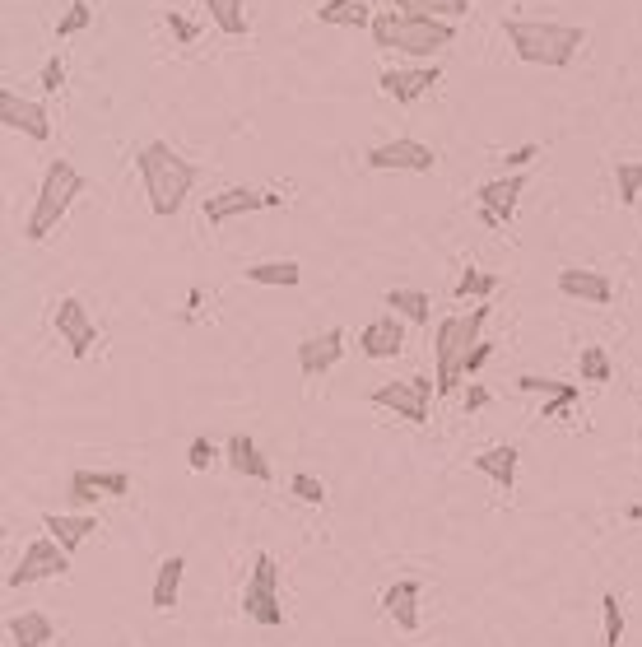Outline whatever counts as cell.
I'll use <instances>...</instances> for the list:
<instances>
[{"label":"cell","mask_w":642,"mask_h":647,"mask_svg":"<svg viewBox=\"0 0 642 647\" xmlns=\"http://www.w3.org/2000/svg\"><path fill=\"white\" fill-rule=\"evenodd\" d=\"M42 531H47L61 550L75 554L84 540L98 531V517L94 513H47V517H42Z\"/></svg>","instance_id":"cell-21"},{"label":"cell","mask_w":642,"mask_h":647,"mask_svg":"<svg viewBox=\"0 0 642 647\" xmlns=\"http://www.w3.org/2000/svg\"><path fill=\"white\" fill-rule=\"evenodd\" d=\"M535 154H540V145H517V149H512V154H508V159H503V163H508L512 173H526V163H531Z\"/></svg>","instance_id":"cell-43"},{"label":"cell","mask_w":642,"mask_h":647,"mask_svg":"<svg viewBox=\"0 0 642 647\" xmlns=\"http://www.w3.org/2000/svg\"><path fill=\"white\" fill-rule=\"evenodd\" d=\"M317 19L331 28H373V0H321Z\"/></svg>","instance_id":"cell-24"},{"label":"cell","mask_w":642,"mask_h":647,"mask_svg":"<svg viewBox=\"0 0 642 647\" xmlns=\"http://www.w3.org/2000/svg\"><path fill=\"white\" fill-rule=\"evenodd\" d=\"M52 322H56V336L70 345V354L75 359H89L98 345V322L89 317V308H84L75 294H66L61 303L52 308Z\"/></svg>","instance_id":"cell-11"},{"label":"cell","mask_w":642,"mask_h":647,"mask_svg":"<svg viewBox=\"0 0 642 647\" xmlns=\"http://www.w3.org/2000/svg\"><path fill=\"white\" fill-rule=\"evenodd\" d=\"M484 322H489V303H475L470 312H452V317L438 322V331H433V382H438V396H456L461 391L466 359L480 345Z\"/></svg>","instance_id":"cell-2"},{"label":"cell","mask_w":642,"mask_h":647,"mask_svg":"<svg viewBox=\"0 0 642 647\" xmlns=\"http://www.w3.org/2000/svg\"><path fill=\"white\" fill-rule=\"evenodd\" d=\"M577 401H582V387H573V382H568V391H563V396H549V401H545L540 419H568Z\"/></svg>","instance_id":"cell-37"},{"label":"cell","mask_w":642,"mask_h":647,"mask_svg":"<svg viewBox=\"0 0 642 647\" xmlns=\"http://www.w3.org/2000/svg\"><path fill=\"white\" fill-rule=\"evenodd\" d=\"M84 191V173L75 168L70 159H52L47 163V173L38 182V201L28 210V224H24V238L28 243H42L47 233L66 219V210L75 205V196Z\"/></svg>","instance_id":"cell-4"},{"label":"cell","mask_w":642,"mask_h":647,"mask_svg":"<svg viewBox=\"0 0 642 647\" xmlns=\"http://www.w3.org/2000/svg\"><path fill=\"white\" fill-rule=\"evenodd\" d=\"M517 461H522V452H517V447H512V443H498V447H484V452L470 461V466H475L480 475H489V480H494L503 494H512V489H517Z\"/></svg>","instance_id":"cell-22"},{"label":"cell","mask_w":642,"mask_h":647,"mask_svg":"<svg viewBox=\"0 0 642 647\" xmlns=\"http://www.w3.org/2000/svg\"><path fill=\"white\" fill-rule=\"evenodd\" d=\"M522 191H526V173H503V177H494V182H484V187L475 191L484 229H503V224L517 215V201H522Z\"/></svg>","instance_id":"cell-10"},{"label":"cell","mask_w":642,"mask_h":647,"mask_svg":"<svg viewBox=\"0 0 642 647\" xmlns=\"http://www.w3.org/2000/svg\"><path fill=\"white\" fill-rule=\"evenodd\" d=\"M396 317H405L410 326H428L433 322V298L424 294V289H387V298H382Z\"/></svg>","instance_id":"cell-26"},{"label":"cell","mask_w":642,"mask_h":647,"mask_svg":"<svg viewBox=\"0 0 642 647\" xmlns=\"http://www.w3.org/2000/svg\"><path fill=\"white\" fill-rule=\"evenodd\" d=\"M182 573H187V559L182 554H168L154 573V587H149V601L159 615H173L177 610V596H182Z\"/></svg>","instance_id":"cell-23"},{"label":"cell","mask_w":642,"mask_h":647,"mask_svg":"<svg viewBox=\"0 0 642 647\" xmlns=\"http://www.w3.org/2000/svg\"><path fill=\"white\" fill-rule=\"evenodd\" d=\"M442 80V66L433 61V66H410V70H382V94L396 98V103H419V98L433 89V84Z\"/></svg>","instance_id":"cell-17"},{"label":"cell","mask_w":642,"mask_h":647,"mask_svg":"<svg viewBox=\"0 0 642 647\" xmlns=\"http://www.w3.org/2000/svg\"><path fill=\"white\" fill-rule=\"evenodd\" d=\"M56 638V624L42 610H19L10 615V643L14 647H47Z\"/></svg>","instance_id":"cell-25"},{"label":"cell","mask_w":642,"mask_h":647,"mask_svg":"<svg viewBox=\"0 0 642 647\" xmlns=\"http://www.w3.org/2000/svg\"><path fill=\"white\" fill-rule=\"evenodd\" d=\"M517 387L522 391H535V396H563V391H568V382H559V378H535V373H522V378H517Z\"/></svg>","instance_id":"cell-39"},{"label":"cell","mask_w":642,"mask_h":647,"mask_svg":"<svg viewBox=\"0 0 642 647\" xmlns=\"http://www.w3.org/2000/svg\"><path fill=\"white\" fill-rule=\"evenodd\" d=\"M38 84L47 89V94H61V84H66V61H61V52H52L47 61H42Z\"/></svg>","instance_id":"cell-38"},{"label":"cell","mask_w":642,"mask_h":647,"mask_svg":"<svg viewBox=\"0 0 642 647\" xmlns=\"http://www.w3.org/2000/svg\"><path fill=\"white\" fill-rule=\"evenodd\" d=\"M433 396H438V382L428 378V373H419V378H410V382H382V387H373L368 391V405L396 410L405 424H424Z\"/></svg>","instance_id":"cell-7"},{"label":"cell","mask_w":642,"mask_h":647,"mask_svg":"<svg viewBox=\"0 0 642 647\" xmlns=\"http://www.w3.org/2000/svg\"><path fill=\"white\" fill-rule=\"evenodd\" d=\"M89 19H94L89 0H70V10L61 14V24H56V38H75V33H84V28H89Z\"/></svg>","instance_id":"cell-35"},{"label":"cell","mask_w":642,"mask_h":647,"mask_svg":"<svg viewBox=\"0 0 642 647\" xmlns=\"http://www.w3.org/2000/svg\"><path fill=\"white\" fill-rule=\"evenodd\" d=\"M196 312H201V289H191V294H187V322L196 317Z\"/></svg>","instance_id":"cell-44"},{"label":"cell","mask_w":642,"mask_h":647,"mask_svg":"<svg viewBox=\"0 0 642 647\" xmlns=\"http://www.w3.org/2000/svg\"><path fill=\"white\" fill-rule=\"evenodd\" d=\"M489 401H494V391H489V387H470L466 396H461V410H466V415H480Z\"/></svg>","instance_id":"cell-41"},{"label":"cell","mask_w":642,"mask_h":647,"mask_svg":"<svg viewBox=\"0 0 642 647\" xmlns=\"http://www.w3.org/2000/svg\"><path fill=\"white\" fill-rule=\"evenodd\" d=\"M419 596H424V582L419 578H401L382 592V615H387L401 634H415L419 629Z\"/></svg>","instance_id":"cell-16"},{"label":"cell","mask_w":642,"mask_h":647,"mask_svg":"<svg viewBox=\"0 0 642 647\" xmlns=\"http://www.w3.org/2000/svg\"><path fill=\"white\" fill-rule=\"evenodd\" d=\"M61 573H70V550H61L52 536H38L24 545L5 587H28V582H47V578H61Z\"/></svg>","instance_id":"cell-8"},{"label":"cell","mask_w":642,"mask_h":647,"mask_svg":"<svg viewBox=\"0 0 642 647\" xmlns=\"http://www.w3.org/2000/svg\"><path fill=\"white\" fill-rule=\"evenodd\" d=\"M489 359H494V345H489V340H480V345L470 350V359H466V378H475V373H480Z\"/></svg>","instance_id":"cell-42"},{"label":"cell","mask_w":642,"mask_h":647,"mask_svg":"<svg viewBox=\"0 0 642 647\" xmlns=\"http://www.w3.org/2000/svg\"><path fill=\"white\" fill-rule=\"evenodd\" d=\"M559 294L577 298V303H610V298H615V284H610V275H601V270L568 266V270H559Z\"/></svg>","instance_id":"cell-20"},{"label":"cell","mask_w":642,"mask_h":647,"mask_svg":"<svg viewBox=\"0 0 642 647\" xmlns=\"http://www.w3.org/2000/svg\"><path fill=\"white\" fill-rule=\"evenodd\" d=\"M168 28H173V38L177 42H182V47H191V42H196V38H201V24H191V19H187V14H168Z\"/></svg>","instance_id":"cell-40"},{"label":"cell","mask_w":642,"mask_h":647,"mask_svg":"<svg viewBox=\"0 0 642 647\" xmlns=\"http://www.w3.org/2000/svg\"><path fill=\"white\" fill-rule=\"evenodd\" d=\"M373 42L382 52L433 56L456 42V24H438V19H415V14L387 10V14H373Z\"/></svg>","instance_id":"cell-5"},{"label":"cell","mask_w":642,"mask_h":647,"mask_svg":"<svg viewBox=\"0 0 642 647\" xmlns=\"http://www.w3.org/2000/svg\"><path fill=\"white\" fill-rule=\"evenodd\" d=\"M601 624H605V647H619V643H624V606H619L615 592L601 596Z\"/></svg>","instance_id":"cell-33"},{"label":"cell","mask_w":642,"mask_h":647,"mask_svg":"<svg viewBox=\"0 0 642 647\" xmlns=\"http://www.w3.org/2000/svg\"><path fill=\"white\" fill-rule=\"evenodd\" d=\"M340 359H345V331H340V326L321 331V336L298 340V368H303V378H308V382L326 378Z\"/></svg>","instance_id":"cell-13"},{"label":"cell","mask_w":642,"mask_h":647,"mask_svg":"<svg viewBox=\"0 0 642 647\" xmlns=\"http://www.w3.org/2000/svg\"><path fill=\"white\" fill-rule=\"evenodd\" d=\"M289 494H294L298 503H308V508H321V503H326V485H321L312 471L289 475Z\"/></svg>","instance_id":"cell-34"},{"label":"cell","mask_w":642,"mask_h":647,"mask_svg":"<svg viewBox=\"0 0 642 647\" xmlns=\"http://www.w3.org/2000/svg\"><path fill=\"white\" fill-rule=\"evenodd\" d=\"M131 494V475L126 471H70V503L75 508H94L98 499H126Z\"/></svg>","instance_id":"cell-12"},{"label":"cell","mask_w":642,"mask_h":647,"mask_svg":"<svg viewBox=\"0 0 642 647\" xmlns=\"http://www.w3.org/2000/svg\"><path fill=\"white\" fill-rule=\"evenodd\" d=\"M577 368H582V382H596V387H605V382L615 378V364H610L605 345H587V350L577 354Z\"/></svg>","instance_id":"cell-30"},{"label":"cell","mask_w":642,"mask_h":647,"mask_svg":"<svg viewBox=\"0 0 642 647\" xmlns=\"http://www.w3.org/2000/svg\"><path fill=\"white\" fill-rule=\"evenodd\" d=\"M224 457H228V466L238 475H247V480H261V485L275 480V466L266 461V452H261V443H256L252 433H233L224 443Z\"/></svg>","instance_id":"cell-19"},{"label":"cell","mask_w":642,"mask_h":647,"mask_svg":"<svg viewBox=\"0 0 642 647\" xmlns=\"http://www.w3.org/2000/svg\"><path fill=\"white\" fill-rule=\"evenodd\" d=\"M405 350V317L382 312L359 331V354L363 359H396Z\"/></svg>","instance_id":"cell-15"},{"label":"cell","mask_w":642,"mask_h":647,"mask_svg":"<svg viewBox=\"0 0 642 647\" xmlns=\"http://www.w3.org/2000/svg\"><path fill=\"white\" fill-rule=\"evenodd\" d=\"M205 14H210V24L219 28V33H228V38H247V28H252V19H247V0H201Z\"/></svg>","instance_id":"cell-27"},{"label":"cell","mask_w":642,"mask_h":647,"mask_svg":"<svg viewBox=\"0 0 642 647\" xmlns=\"http://www.w3.org/2000/svg\"><path fill=\"white\" fill-rule=\"evenodd\" d=\"M615 187H619V205H633L642 196V159H619L615 163Z\"/></svg>","instance_id":"cell-32"},{"label":"cell","mask_w":642,"mask_h":647,"mask_svg":"<svg viewBox=\"0 0 642 647\" xmlns=\"http://www.w3.org/2000/svg\"><path fill=\"white\" fill-rule=\"evenodd\" d=\"M391 10L415 14V19H438V24H456L461 14H470V0H396Z\"/></svg>","instance_id":"cell-28"},{"label":"cell","mask_w":642,"mask_h":647,"mask_svg":"<svg viewBox=\"0 0 642 647\" xmlns=\"http://www.w3.org/2000/svg\"><path fill=\"white\" fill-rule=\"evenodd\" d=\"M247 284H275V289H294L303 280V266L298 261H252V266L242 270Z\"/></svg>","instance_id":"cell-29"},{"label":"cell","mask_w":642,"mask_h":647,"mask_svg":"<svg viewBox=\"0 0 642 647\" xmlns=\"http://www.w3.org/2000/svg\"><path fill=\"white\" fill-rule=\"evenodd\" d=\"M363 163L373 173H433L438 168V149L424 145V140H387V145L368 149Z\"/></svg>","instance_id":"cell-9"},{"label":"cell","mask_w":642,"mask_h":647,"mask_svg":"<svg viewBox=\"0 0 642 647\" xmlns=\"http://www.w3.org/2000/svg\"><path fill=\"white\" fill-rule=\"evenodd\" d=\"M214 461H219V447H214L210 438H205V433H196V438L187 443V466H191L196 475H205V471L214 466Z\"/></svg>","instance_id":"cell-36"},{"label":"cell","mask_w":642,"mask_h":647,"mask_svg":"<svg viewBox=\"0 0 642 647\" xmlns=\"http://www.w3.org/2000/svg\"><path fill=\"white\" fill-rule=\"evenodd\" d=\"M503 33H508L512 52L522 56L526 66H545V70L573 66V56L587 42V28L554 24V19H503Z\"/></svg>","instance_id":"cell-3"},{"label":"cell","mask_w":642,"mask_h":647,"mask_svg":"<svg viewBox=\"0 0 642 647\" xmlns=\"http://www.w3.org/2000/svg\"><path fill=\"white\" fill-rule=\"evenodd\" d=\"M242 615L261 629H280L284 624V601H280V564L266 550L252 559V578L242 587Z\"/></svg>","instance_id":"cell-6"},{"label":"cell","mask_w":642,"mask_h":647,"mask_svg":"<svg viewBox=\"0 0 642 647\" xmlns=\"http://www.w3.org/2000/svg\"><path fill=\"white\" fill-rule=\"evenodd\" d=\"M498 284H503V280H498L494 270H466V275L456 280V289H452V294L461 298V303H470V298H475V303H484V298L494 294Z\"/></svg>","instance_id":"cell-31"},{"label":"cell","mask_w":642,"mask_h":647,"mask_svg":"<svg viewBox=\"0 0 642 647\" xmlns=\"http://www.w3.org/2000/svg\"><path fill=\"white\" fill-rule=\"evenodd\" d=\"M256 210H266V191H252V187H228L201 205V215L210 229L214 224H228V219H238V215H256Z\"/></svg>","instance_id":"cell-18"},{"label":"cell","mask_w":642,"mask_h":647,"mask_svg":"<svg viewBox=\"0 0 642 647\" xmlns=\"http://www.w3.org/2000/svg\"><path fill=\"white\" fill-rule=\"evenodd\" d=\"M135 168H140V182H145L149 210H154L159 219H173L177 210H182V201L196 191V182H201V168H196L191 159H182L168 140H149V145H140Z\"/></svg>","instance_id":"cell-1"},{"label":"cell","mask_w":642,"mask_h":647,"mask_svg":"<svg viewBox=\"0 0 642 647\" xmlns=\"http://www.w3.org/2000/svg\"><path fill=\"white\" fill-rule=\"evenodd\" d=\"M0 122L10 126V131L28 135V140H52V117H47V108L42 103H33V98H19L14 89H5L0 94Z\"/></svg>","instance_id":"cell-14"}]
</instances>
